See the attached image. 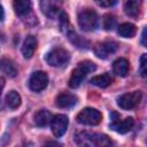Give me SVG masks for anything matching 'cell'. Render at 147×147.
I'll list each match as a JSON object with an SVG mask.
<instances>
[{
	"mask_svg": "<svg viewBox=\"0 0 147 147\" xmlns=\"http://www.w3.org/2000/svg\"><path fill=\"white\" fill-rule=\"evenodd\" d=\"M96 69L95 63L91 62V61H83L80 62L71 72L70 79H69V87L71 88H77L80 83L83 82V79L86 77L87 74L93 72Z\"/></svg>",
	"mask_w": 147,
	"mask_h": 147,
	"instance_id": "6da1fadb",
	"label": "cell"
},
{
	"mask_svg": "<svg viewBox=\"0 0 147 147\" xmlns=\"http://www.w3.org/2000/svg\"><path fill=\"white\" fill-rule=\"evenodd\" d=\"M69 57H70V55L64 48L55 47L46 54L45 60L52 67H63L68 63Z\"/></svg>",
	"mask_w": 147,
	"mask_h": 147,
	"instance_id": "7a4b0ae2",
	"label": "cell"
},
{
	"mask_svg": "<svg viewBox=\"0 0 147 147\" xmlns=\"http://www.w3.org/2000/svg\"><path fill=\"white\" fill-rule=\"evenodd\" d=\"M76 119H77V122L79 124H84V125H98L101 122V119H102V115L95 108L87 107V108H84L82 111L78 113Z\"/></svg>",
	"mask_w": 147,
	"mask_h": 147,
	"instance_id": "3957f363",
	"label": "cell"
},
{
	"mask_svg": "<svg viewBox=\"0 0 147 147\" xmlns=\"http://www.w3.org/2000/svg\"><path fill=\"white\" fill-rule=\"evenodd\" d=\"M141 98H142V94L140 91H133L130 93H124L117 98V105L122 109L130 110V109L136 108L140 103Z\"/></svg>",
	"mask_w": 147,
	"mask_h": 147,
	"instance_id": "277c9868",
	"label": "cell"
},
{
	"mask_svg": "<svg viewBox=\"0 0 147 147\" xmlns=\"http://www.w3.org/2000/svg\"><path fill=\"white\" fill-rule=\"evenodd\" d=\"M98 15L93 10H83L78 14V24L84 31H93L98 26Z\"/></svg>",
	"mask_w": 147,
	"mask_h": 147,
	"instance_id": "5b68a950",
	"label": "cell"
},
{
	"mask_svg": "<svg viewBox=\"0 0 147 147\" xmlns=\"http://www.w3.org/2000/svg\"><path fill=\"white\" fill-rule=\"evenodd\" d=\"M111 116H113V118H111V123L109 124V126H110V129H113L114 131H116L118 133L123 134V133L129 132L134 124V121L132 117H126L124 119H119V116L116 113H111Z\"/></svg>",
	"mask_w": 147,
	"mask_h": 147,
	"instance_id": "8992f818",
	"label": "cell"
},
{
	"mask_svg": "<svg viewBox=\"0 0 147 147\" xmlns=\"http://www.w3.org/2000/svg\"><path fill=\"white\" fill-rule=\"evenodd\" d=\"M47 85H48V76L44 71L33 72L29 79V87L34 92H40L45 90Z\"/></svg>",
	"mask_w": 147,
	"mask_h": 147,
	"instance_id": "52a82bcc",
	"label": "cell"
},
{
	"mask_svg": "<svg viewBox=\"0 0 147 147\" xmlns=\"http://www.w3.org/2000/svg\"><path fill=\"white\" fill-rule=\"evenodd\" d=\"M68 124H69V121H68V117L65 115L59 114V115H55L54 117H52L51 129H52L53 134L56 138L62 137L68 129Z\"/></svg>",
	"mask_w": 147,
	"mask_h": 147,
	"instance_id": "ba28073f",
	"label": "cell"
},
{
	"mask_svg": "<svg viewBox=\"0 0 147 147\" xmlns=\"http://www.w3.org/2000/svg\"><path fill=\"white\" fill-rule=\"evenodd\" d=\"M117 47H118V44L115 41L99 42L94 47V54L100 59H107V57H109V55H111L113 53L116 52Z\"/></svg>",
	"mask_w": 147,
	"mask_h": 147,
	"instance_id": "9c48e42d",
	"label": "cell"
},
{
	"mask_svg": "<svg viewBox=\"0 0 147 147\" xmlns=\"http://www.w3.org/2000/svg\"><path fill=\"white\" fill-rule=\"evenodd\" d=\"M77 100L78 99L75 94H71L68 92H62L56 98V105L60 108H70L77 103Z\"/></svg>",
	"mask_w": 147,
	"mask_h": 147,
	"instance_id": "30bf717a",
	"label": "cell"
},
{
	"mask_svg": "<svg viewBox=\"0 0 147 147\" xmlns=\"http://www.w3.org/2000/svg\"><path fill=\"white\" fill-rule=\"evenodd\" d=\"M37 48V39L33 36H28L23 42L22 46V54L24 56V59H30L32 57L34 51Z\"/></svg>",
	"mask_w": 147,
	"mask_h": 147,
	"instance_id": "8fae6325",
	"label": "cell"
},
{
	"mask_svg": "<svg viewBox=\"0 0 147 147\" xmlns=\"http://www.w3.org/2000/svg\"><path fill=\"white\" fill-rule=\"evenodd\" d=\"M13 6H14V10H15L16 15H18L21 17L29 15L31 13V8H32V3L29 0H15Z\"/></svg>",
	"mask_w": 147,
	"mask_h": 147,
	"instance_id": "7c38bea8",
	"label": "cell"
},
{
	"mask_svg": "<svg viewBox=\"0 0 147 147\" xmlns=\"http://www.w3.org/2000/svg\"><path fill=\"white\" fill-rule=\"evenodd\" d=\"M129 69H130V63L124 57H119L115 60L113 63V70L119 77H125L129 74Z\"/></svg>",
	"mask_w": 147,
	"mask_h": 147,
	"instance_id": "4fadbf2b",
	"label": "cell"
},
{
	"mask_svg": "<svg viewBox=\"0 0 147 147\" xmlns=\"http://www.w3.org/2000/svg\"><path fill=\"white\" fill-rule=\"evenodd\" d=\"M51 121H52V114L46 109H41L34 114V123L40 127L46 126L47 124L51 123Z\"/></svg>",
	"mask_w": 147,
	"mask_h": 147,
	"instance_id": "5bb4252c",
	"label": "cell"
},
{
	"mask_svg": "<svg viewBox=\"0 0 147 147\" xmlns=\"http://www.w3.org/2000/svg\"><path fill=\"white\" fill-rule=\"evenodd\" d=\"M40 6H41V9H42V13L46 16H48L49 18H54L60 11L59 6L55 2H52V1H41Z\"/></svg>",
	"mask_w": 147,
	"mask_h": 147,
	"instance_id": "9a60e30c",
	"label": "cell"
},
{
	"mask_svg": "<svg viewBox=\"0 0 147 147\" xmlns=\"http://www.w3.org/2000/svg\"><path fill=\"white\" fill-rule=\"evenodd\" d=\"M117 32L123 38H132L137 32V28L132 23H122L118 25Z\"/></svg>",
	"mask_w": 147,
	"mask_h": 147,
	"instance_id": "2e32d148",
	"label": "cell"
},
{
	"mask_svg": "<svg viewBox=\"0 0 147 147\" xmlns=\"http://www.w3.org/2000/svg\"><path fill=\"white\" fill-rule=\"evenodd\" d=\"M0 70L8 77H15L17 75V69H16L15 64L13 63V61H10L8 59L0 60Z\"/></svg>",
	"mask_w": 147,
	"mask_h": 147,
	"instance_id": "e0dca14e",
	"label": "cell"
},
{
	"mask_svg": "<svg viewBox=\"0 0 147 147\" xmlns=\"http://www.w3.org/2000/svg\"><path fill=\"white\" fill-rule=\"evenodd\" d=\"M111 80H113V79H111L110 75H109L108 72H105V74H102V75L92 77L91 80H90V83L93 84V85H95V86H98V87L105 88V87H107V86H109V85L111 84Z\"/></svg>",
	"mask_w": 147,
	"mask_h": 147,
	"instance_id": "ac0fdd59",
	"label": "cell"
},
{
	"mask_svg": "<svg viewBox=\"0 0 147 147\" xmlns=\"http://www.w3.org/2000/svg\"><path fill=\"white\" fill-rule=\"evenodd\" d=\"M93 134L88 132H80L76 136V142L79 147H92L93 146Z\"/></svg>",
	"mask_w": 147,
	"mask_h": 147,
	"instance_id": "d6986e66",
	"label": "cell"
},
{
	"mask_svg": "<svg viewBox=\"0 0 147 147\" xmlns=\"http://www.w3.org/2000/svg\"><path fill=\"white\" fill-rule=\"evenodd\" d=\"M140 5H141V2L140 1H137V0L126 1L124 3V10H125V13L129 16L137 17L139 15V11H140Z\"/></svg>",
	"mask_w": 147,
	"mask_h": 147,
	"instance_id": "ffe728a7",
	"label": "cell"
},
{
	"mask_svg": "<svg viewBox=\"0 0 147 147\" xmlns=\"http://www.w3.org/2000/svg\"><path fill=\"white\" fill-rule=\"evenodd\" d=\"M6 101H7V105L9 106V108L16 109L21 105V95L16 91H14V90L9 91L8 94L6 95Z\"/></svg>",
	"mask_w": 147,
	"mask_h": 147,
	"instance_id": "44dd1931",
	"label": "cell"
},
{
	"mask_svg": "<svg viewBox=\"0 0 147 147\" xmlns=\"http://www.w3.org/2000/svg\"><path fill=\"white\" fill-rule=\"evenodd\" d=\"M115 26H116V18H115V16L109 15V14L106 15L103 17V28L109 31V30H113Z\"/></svg>",
	"mask_w": 147,
	"mask_h": 147,
	"instance_id": "7402d4cb",
	"label": "cell"
},
{
	"mask_svg": "<svg viewBox=\"0 0 147 147\" xmlns=\"http://www.w3.org/2000/svg\"><path fill=\"white\" fill-rule=\"evenodd\" d=\"M60 28L63 32H69L70 31V24H69V17L65 13L60 14Z\"/></svg>",
	"mask_w": 147,
	"mask_h": 147,
	"instance_id": "603a6c76",
	"label": "cell"
},
{
	"mask_svg": "<svg viewBox=\"0 0 147 147\" xmlns=\"http://www.w3.org/2000/svg\"><path fill=\"white\" fill-rule=\"evenodd\" d=\"M146 62H147V55L146 54H142L141 57H140V72H141V76L142 77H146V74H147Z\"/></svg>",
	"mask_w": 147,
	"mask_h": 147,
	"instance_id": "cb8c5ba5",
	"label": "cell"
},
{
	"mask_svg": "<svg viewBox=\"0 0 147 147\" xmlns=\"http://www.w3.org/2000/svg\"><path fill=\"white\" fill-rule=\"evenodd\" d=\"M96 3L101 7H110V6L115 5L116 1H110V0H108V1H96Z\"/></svg>",
	"mask_w": 147,
	"mask_h": 147,
	"instance_id": "d4e9b609",
	"label": "cell"
},
{
	"mask_svg": "<svg viewBox=\"0 0 147 147\" xmlns=\"http://www.w3.org/2000/svg\"><path fill=\"white\" fill-rule=\"evenodd\" d=\"M44 147H62V145H61L60 142H57V141L51 140V141H47V142L44 145Z\"/></svg>",
	"mask_w": 147,
	"mask_h": 147,
	"instance_id": "484cf974",
	"label": "cell"
},
{
	"mask_svg": "<svg viewBox=\"0 0 147 147\" xmlns=\"http://www.w3.org/2000/svg\"><path fill=\"white\" fill-rule=\"evenodd\" d=\"M141 44H142L144 46L147 45V42H146V28L142 30V34H141Z\"/></svg>",
	"mask_w": 147,
	"mask_h": 147,
	"instance_id": "4316f807",
	"label": "cell"
},
{
	"mask_svg": "<svg viewBox=\"0 0 147 147\" xmlns=\"http://www.w3.org/2000/svg\"><path fill=\"white\" fill-rule=\"evenodd\" d=\"M5 87V78L2 76H0V95H1V92Z\"/></svg>",
	"mask_w": 147,
	"mask_h": 147,
	"instance_id": "83f0119b",
	"label": "cell"
},
{
	"mask_svg": "<svg viewBox=\"0 0 147 147\" xmlns=\"http://www.w3.org/2000/svg\"><path fill=\"white\" fill-rule=\"evenodd\" d=\"M3 17H5V11H3L2 6L0 5V21H2V20H3Z\"/></svg>",
	"mask_w": 147,
	"mask_h": 147,
	"instance_id": "f1b7e54d",
	"label": "cell"
}]
</instances>
